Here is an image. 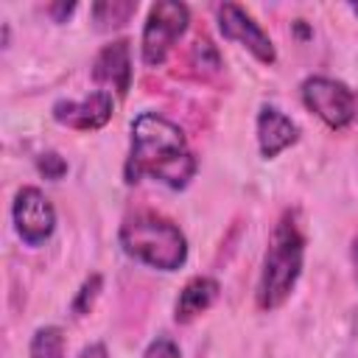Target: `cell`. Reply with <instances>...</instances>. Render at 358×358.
Instances as JSON below:
<instances>
[{"mask_svg":"<svg viewBox=\"0 0 358 358\" xmlns=\"http://www.w3.org/2000/svg\"><path fill=\"white\" fill-rule=\"evenodd\" d=\"M143 358H185L179 344L171 336H157L148 341V347L143 350Z\"/></svg>","mask_w":358,"mask_h":358,"instance_id":"obj_16","label":"cell"},{"mask_svg":"<svg viewBox=\"0 0 358 358\" xmlns=\"http://www.w3.org/2000/svg\"><path fill=\"white\" fill-rule=\"evenodd\" d=\"M45 11H48V14H50L56 22H64V20H67V17L76 11V3H50Z\"/></svg>","mask_w":358,"mask_h":358,"instance_id":"obj_18","label":"cell"},{"mask_svg":"<svg viewBox=\"0 0 358 358\" xmlns=\"http://www.w3.org/2000/svg\"><path fill=\"white\" fill-rule=\"evenodd\" d=\"M190 25V8L179 0H157L143 22L140 59L145 67H162L176 39L185 36Z\"/></svg>","mask_w":358,"mask_h":358,"instance_id":"obj_4","label":"cell"},{"mask_svg":"<svg viewBox=\"0 0 358 358\" xmlns=\"http://www.w3.org/2000/svg\"><path fill=\"white\" fill-rule=\"evenodd\" d=\"M134 11H137L134 0H101V3H92L90 17L95 22V31L106 34V31L123 28L134 17Z\"/></svg>","mask_w":358,"mask_h":358,"instance_id":"obj_12","label":"cell"},{"mask_svg":"<svg viewBox=\"0 0 358 358\" xmlns=\"http://www.w3.org/2000/svg\"><path fill=\"white\" fill-rule=\"evenodd\" d=\"M92 81L98 84V90L115 92L117 98H123L131 87V42L126 36L112 39L109 45H103L95 59H92Z\"/></svg>","mask_w":358,"mask_h":358,"instance_id":"obj_9","label":"cell"},{"mask_svg":"<svg viewBox=\"0 0 358 358\" xmlns=\"http://www.w3.org/2000/svg\"><path fill=\"white\" fill-rule=\"evenodd\" d=\"M218 294H221V285H218L215 277H207V274L190 277L182 285V291L173 302V322L176 324H190L193 319H199L201 313H207L215 305Z\"/></svg>","mask_w":358,"mask_h":358,"instance_id":"obj_11","label":"cell"},{"mask_svg":"<svg viewBox=\"0 0 358 358\" xmlns=\"http://www.w3.org/2000/svg\"><path fill=\"white\" fill-rule=\"evenodd\" d=\"M101 288H103V277H101V274L84 277V282L78 285V291H76V296H73V302H70L73 313H76V316H87V313L92 310V305H95Z\"/></svg>","mask_w":358,"mask_h":358,"instance_id":"obj_14","label":"cell"},{"mask_svg":"<svg viewBox=\"0 0 358 358\" xmlns=\"http://www.w3.org/2000/svg\"><path fill=\"white\" fill-rule=\"evenodd\" d=\"M350 257H352V274H355V285H358V235L352 238V246H350Z\"/></svg>","mask_w":358,"mask_h":358,"instance_id":"obj_19","label":"cell"},{"mask_svg":"<svg viewBox=\"0 0 358 358\" xmlns=\"http://www.w3.org/2000/svg\"><path fill=\"white\" fill-rule=\"evenodd\" d=\"M36 171H39L45 179L59 182V179L67 173V159H64L59 151H42V154L36 157Z\"/></svg>","mask_w":358,"mask_h":358,"instance_id":"obj_15","label":"cell"},{"mask_svg":"<svg viewBox=\"0 0 358 358\" xmlns=\"http://www.w3.org/2000/svg\"><path fill=\"white\" fill-rule=\"evenodd\" d=\"M76 358H109V350H106L103 341H90V344L81 347V352Z\"/></svg>","mask_w":358,"mask_h":358,"instance_id":"obj_17","label":"cell"},{"mask_svg":"<svg viewBox=\"0 0 358 358\" xmlns=\"http://www.w3.org/2000/svg\"><path fill=\"white\" fill-rule=\"evenodd\" d=\"M215 25L218 34L227 42H235L241 48H246L260 64H274L277 62V48L271 42V36L263 31V25L238 3H221L215 6Z\"/></svg>","mask_w":358,"mask_h":358,"instance_id":"obj_6","label":"cell"},{"mask_svg":"<svg viewBox=\"0 0 358 358\" xmlns=\"http://www.w3.org/2000/svg\"><path fill=\"white\" fill-rule=\"evenodd\" d=\"M350 11H352V14H358V3H352V6H350Z\"/></svg>","mask_w":358,"mask_h":358,"instance_id":"obj_20","label":"cell"},{"mask_svg":"<svg viewBox=\"0 0 358 358\" xmlns=\"http://www.w3.org/2000/svg\"><path fill=\"white\" fill-rule=\"evenodd\" d=\"M50 115L56 123L76 129V131H98L103 129L112 115H115V95L106 90H92L90 95L73 101V98H59L50 106Z\"/></svg>","mask_w":358,"mask_h":358,"instance_id":"obj_8","label":"cell"},{"mask_svg":"<svg viewBox=\"0 0 358 358\" xmlns=\"http://www.w3.org/2000/svg\"><path fill=\"white\" fill-rule=\"evenodd\" d=\"M199 162L187 148L185 131L159 112H140L131 120V145L126 159V182L143 176L157 179L171 190H182L196 176Z\"/></svg>","mask_w":358,"mask_h":358,"instance_id":"obj_1","label":"cell"},{"mask_svg":"<svg viewBox=\"0 0 358 358\" xmlns=\"http://www.w3.org/2000/svg\"><path fill=\"white\" fill-rule=\"evenodd\" d=\"M255 134H257V151H260V157L263 159H274L285 148H291V145L299 143L302 129L280 106L263 103L257 109V117H255Z\"/></svg>","mask_w":358,"mask_h":358,"instance_id":"obj_10","label":"cell"},{"mask_svg":"<svg viewBox=\"0 0 358 358\" xmlns=\"http://www.w3.org/2000/svg\"><path fill=\"white\" fill-rule=\"evenodd\" d=\"M120 249L157 271H176L187 263V238L185 232L165 215L140 210L134 215H126L117 232Z\"/></svg>","mask_w":358,"mask_h":358,"instance_id":"obj_3","label":"cell"},{"mask_svg":"<svg viewBox=\"0 0 358 358\" xmlns=\"http://www.w3.org/2000/svg\"><path fill=\"white\" fill-rule=\"evenodd\" d=\"M299 98L327 129L341 131L355 120V92L330 76H308L299 84Z\"/></svg>","mask_w":358,"mask_h":358,"instance_id":"obj_5","label":"cell"},{"mask_svg":"<svg viewBox=\"0 0 358 358\" xmlns=\"http://www.w3.org/2000/svg\"><path fill=\"white\" fill-rule=\"evenodd\" d=\"M305 268V232L299 227V213L296 210H282L277 218L263 260H260V274L255 285V305L263 313H271L282 308Z\"/></svg>","mask_w":358,"mask_h":358,"instance_id":"obj_2","label":"cell"},{"mask_svg":"<svg viewBox=\"0 0 358 358\" xmlns=\"http://www.w3.org/2000/svg\"><path fill=\"white\" fill-rule=\"evenodd\" d=\"M11 224H14V232L22 243L42 246L56 229V207L50 204V199L39 187L25 185L14 193Z\"/></svg>","mask_w":358,"mask_h":358,"instance_id":"obj_7","label":"cell"},{"mask_svg":"<svg viewBox=\"0 0 358 358\" xmlns=\"http://www.w3.org/2000/svg\"><path fill=\"white\" fill-rule=\"evenodd\" d=\"M28 358H67V338L59 324H42L28 341Z\"/></svg>","mask_w":358,"mask_h":358,"instance_id":"obj_13","label":"cell"}]
</instances>
